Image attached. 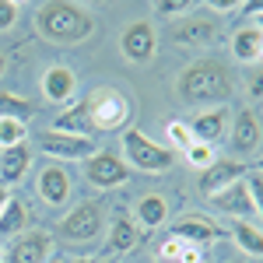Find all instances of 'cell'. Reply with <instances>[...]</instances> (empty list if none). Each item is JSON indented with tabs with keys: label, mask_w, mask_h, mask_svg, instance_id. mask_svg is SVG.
Returning a JSON list of instances; mask_svg holds the SVG:
<instances>
[{
	"label": "cell",
	"mask_w": 263,
	"mask_h": 263,
	"mask_svg": "<svg viewBox=\"0 0 263 263\" xmlns=\"http://www.w3.org/2000/svg\"><path fill=\"white\" fill-rule=\"evenodd\" d=\"M35 28L42 39L57 42V46H78L95 32V18L84 11L81 4H67V0H49L35 7Z\"/></svg>",
	"instance_id": "6da1fadb"
},
{
	"label": "cell",
	"mask_w": 263,
	"mask_h": 263,
	"mask_svg": "<svg viewBox=\"0 0 263 263\" xmlns=\"http://www.w3.org/2000/svg\"><path fill=\"white\" fill-rule=\"evenodd\" d=\"M232 70L224 67L218 57H203V60H193L186 70L179 74V95L193 105H221V102L232 99Z\"/></svg>",
	"instance_id": "7a4b0ae2"
},
{
	"label": "cell",
	"mask_w": 263,
	"mask_h": 263,
	"mask_svg": "<svg viewBox=\"0 0 263 263\" xmlns=\"http://www.w3.org/2000/svg\"><path fill=\"white\" fill-rule=\"evenodd\" d=\"M84 112H88V123H91V134H123L130 130V120H134V99L112 88V84H99L84 95Z\"/></svg>",
	"instance_id": "3957f363"
},
{
	"label": "cell",
	"mask_w": 263,
	"mask_h": 263,
	"mask_svg": "<svg viewBox=\"0 0 263 263\" xmlns=\"http://www.w3.org/2000/svg\"><path fill=\"white\" fill-rule=\"evenodd\" d=\"M123 151H126V162L130 168H141V172H168L176 165V151L165 147V144L147 141L141 130H123Z\"/></svg>",
	"instance_id": "277c9868"
},
{
	"label": "cell",
	"mask_w": 263,
	"mask_h": 263,
	"mask_svg": "<svg viewBox=\"0 0 263 263\" xmlns=\"http://www.w3.org/2000/svg\"><path fill=\"white\" fill-rule=\"evenodd\" d=\"M102 218H105L102 200H84L60 218L57 235H60L63 242H95L102 235Z\"/></svg>",
	"instance_id": "5b68a950"
},
{
	"label": "cell",
	"mask_w": 263,
	"mask_h": 263,
	"mask_svg": "<svg viewBox=\"0 0 263 263\" xmlns=\"http://www.w3.org/2000/svg\"><path fill=\"white\" fill-rule=\"evenodd\" d=\"M84 179L91 182L95 190H112V186H123L130 179V165L123 158H116L112 151H95L84 162Z\"/></svg>",
	"instance_id": "8992f818"
},
{
	"label": "cell",
	"mask_w": 263,
	"mask_h": 263,
	"mask_svg": "<svg viewBox=\"0 0 263 263\" xmlns=\"http://www.w3.org/2000/svg\"><path fill=\"white\" fill-rule=\"evenodd\" d=\"M172 239L203 249V246L218 242V239H228V232H224L214 218H207V214H182L179 221L172 224Z\"/></svg>",
	"instance_id": "52a82bcc"
},
{
	"label": "cell",
	"mask_w": 263,
	"mask_h": 263,
	"mask_svg": "<svg viewBox=\"0 0 263 263\" xmlns=\"http://www.w3.org/2000/svg\"><path fill=\"white\" fill-rule=\"evenodd\" d=\"M42 155L49 158H60V162H88L99 147H95V137H74V134H42Z\"/></svg>",
	"instance_id": "ba28073f"
},
{
	"label": "cell",
	"mask_w": 263,
	"mask_h": 263,
	"mask_svg": "<svg viewBox=\"0 0 263 263\" xmlns=\"http://www.w3.org/2000/svg\"><path fill=\"white\" fill-rule=\"evenodd\" d=\"M253 165L249 162H224V158H218V162H211L207 168L200 172V179H197V186H200V193L211 200L214 193H221V190H228L232 182L246 179V172H249Z\"/></svg>",
	"instance_id": "9c48e42d"
},
{
	"label": "cell",
	"mask_w": 263,
	"mask_h": 263,
	"mask_svg": "<svg viewBox=\"0 0 263 263\" xmlns=\"http://www.w3.org/2000/svg\"><path fill=\"white\" fill-rule=\"evenodd\" d=\"M53 249L49 232H21L14 242L4 249V263H46Z\"/></svg>",
	"instance_id": "30bf717a"
},
{
	"label": "cell",
	"mask_w": 263,
	"mask_h": 263,
	"mask_svg": "<svg viewBox=\"0 0 263 263\" xmlns=\"http://www.w3.org/2000/svg\"><path fill=\"white\" fill-rule=\"evenodd\" d=\"M155 46H158V35H155L151 21H134L120 39V49L130 63H147L155 57Z\"/></svg>",
	"instance_id": "8fae6325"
},
{
	"label": "cell",
	"mask_w": 263,
	"mask_h": 263,
	"mask_svg": "<svg viewBox=\"0 0 263 263\" xmlns=\"http://www.w3.org/2000/svg\"><path fill=\"white\" fill-rule=\"evenodd\" d=\"M263 141V130H260V120L246 109L239 112L235 120H232V130H228V147H232V155H239V158H249Z\"/></svg>",
	"instance_id": "7c38bea8"
},
{
	"label": "cell",
	"mask_w": 263,
	"mask_h": 263,
	"mask_svg": "<svg viewBox=\"0 0 263 263\" xmlns=\"http://www.w3.org/2000/svg\"><path fill=\"white\" fill-rule=\"evenodd\" d=\"M218 25L211 18H190V21H179L172 28V42L176 46H186V49H207L218 42Z\"/></svg>",
	"instance_id": "4fadbf2b"
},
{
	"label": "cell",
	"mask_w": 263,
	"mask_h": 263,
	"mask_svg": "<svg viewBox=\"0 0 263 263\" xmlns=\"http://www.w3.org/2000/svg\"><path fill=\"white\" fill-rule=\"evenodd\" d=\"M190 134L197 144H207V147H218L228 134V109L218 105V109H207L197 120H190Z\"/></svg>",
	"instance_id": "5bb4252c"
},
{
	"label": "cell",
	"mask_w": 263,
	"mask_h": 263,
	"mask_svg": "<svg viewBox=\"0 0 263 263\" xmlns=\"http://www.w3.org/2000/svg\"><path fill=\"white\" fill-rule=\"evenodd\" d=\"M211 203H214L218 211H224V214H235V221L256 218V211H253V197H249L246 179L232 182V186H228V190H221V193H214V197H211Z\"/></svg>",
	"instance_id": "9a60e30c"
},
{
	"label": "cell",
	"mask_w": 263,
	"mask_h": 263,
	"mask_svg": "<svg viewBox=\"0 0 263 263\" xmlns=\"http://www.w3.org/2000/svg\"><path fill=\"white\" fill-rule=\"evenodd\" d=\"M32 168V151L28 144H18V147H0V186L11 190L18 186Z\"/></svg>",
	"instance_id": "2e32d148"
},
{
	"label": "cell",
	"mask_w": 263,
	"mask_h": 263,
	"mask_svg": "<svg viewBox=\"0 0 263 263\" xmlns=\"http://www.w3.org/2000/svg\"><path fill=\"white\" fill-rule=\"evenodd\" d=\"M70 176H67V168L63 165H46L39 172V197L49 207H63V203L70 200Z\"/></svg>",
	"instance_id": "e0dca14e"
},
{
	"label": "cell",
	"mask_w": 263,
	"mask_h": 263,
	"mask_svg": "<svg viewBox=\"0 0 263 263\" xmlns=\"http://www.w3.org/2000/svg\"><path fill=\"white\" fill-rule=\"evenodd\" d=\"M74 91H78V78H74L70 67L57 63V67H49V70L42 74V95L49 102H70Z\"/></svg>",
	"instance_id": "ac0fdd59"
},
{
	"label": "cell",
	"mask_w": 263,
	"mask_h": 263,
	"mask_svg": "<svg viewBox=\"0 0 263 263\" xmlns=\"http://www.w3.org/2000/svg\"><path fill=\"white\" fill-rule=\"evenodd\" d=\"M141 239H144L141 224L134 221L130 214H120V218L112 221V232H109V249H112V253H134V249L141 246Z\"/></svg>",
	"instance_id": "d6986e66"
},
{
	"label": "cell",
	"mask_w": 263,
	"mask_h": 263,
	"mask_svg": "<svg viewBox=\"0 0 263 263\" xmlns=\"http://www.w3.org/2000/svg\"><path fill=\"white\" fill-rule=\"evenodd\" d=\"M165 218H168V203L158 193H144L141 200L134 203V221L141 228H162Z\"/></svg>",
	"instance_id": "ffe728a7"
},
{
	"label": "cell",
	"mask_w": 263,
	"mask_h": 263,
	"mask_svg": "<svg viewBox=\"0 0 263 263\" xmlns=\"http://www.w3.org/2000/svg\"><path fill=\"white\" fill-rule=\"evenodd\" d=\"M260 49H263V32L256 25H246V28H239V32L232 35V53H235V60L256 63L260 60Z\"/></svg>",
	"instance_id": "44dd1931"
},
{
	"label": "cell",
	"mask_w": 263,
	"mask_h": 263,
	"mask_svg": "<svg viewBox=\"0 0 263 263\" xmlns=\"http://www.w3.org/2000/svg\"><path fill=\"white\" fill-rule=\"evenodd\" d=\"M53 130L57 134H74V137H91V123H88V112H84V102L67 105L53 120Z\"/></svg>",
	"instance_id": "7402d4cb"
},
{
	"label": "cell",
	"mask_w": 263,
	"mask_h": 263,
	"mask_svg": "<svg viewBox=\"0 0 263 263\" xmlns=\"http://www.w3.org/2000/svg\"><path fill=\"white\" fill-rule=\"evenodd\" d=\"M25 224H28V207H25L14 193H11L7 207L0 211V239H18Z\"/></svg>",
	"instance_id": "603a6c76"
},
{
	"label": "cell",
	"mask_w": 263,
	"mask_h": 263,
	"mask_svg": "<svg viewBox=\"0 0 263 263\" xmlns=\"http://www.w3.org/2000/svg\"><path fill=\"white\" fill-rule=\"evenodd\" d=\"M228 235L239 242V249H242L246 256H253V260L263 256V228H256V224H249V221H232Z\"/></svg>",
	"instance_id": "cb8c5ba5"
},
{
	"label": "cell",
	"mask_w": 263,
	"mask_h": 263,
	"mask_svg": "<svg viewBox=\"0 0 263 263\" xmlns=\"http://www.w3.org/2000/svg\"><path fill=\"white\" fill-rule=\"evenodd\" d=\"M39 105H32L28 99L21 95H11V91H0V120H32Z\"/></svg>",
	"instance_id": "d4e9b609"
},
{
	"label": "cell",
	"mask_w": 263,
	"mask_h": 263,
	"mask_svg": "<svg viewBox=\"0 0 263 263\" xmlns=\"http://www.w3.org/2000/svg\"><path fill=\"white\" fill-rule=\"evenodd\" d=\"M165 134H168V144H172L176 151H182V155L197 144V141H193V134H190V123H182V120H168Z\"/></svg>",
	"instance_id": "484cf974"
},
{
	"label": "cell",
	"mask_w": 263,
	"mask_h": 263,
	"mask_svg": "<svg viewBox=\"0 0 263 263\" xmlns=\"http://www.w3.org/2000/svg\"><path fill=\"white\" fill-rule=\"evenodd\" d=\"M28 137V126L21 120H0V147H18Z\"/></svg>",
	"instance_id": "4316f807"
},
{
	"label": "cell",
	"mask_w": 263,
	"mask_h": 263,
	"mask_svg": "<svg viewBox=\"0 0 263 263\" xmlns=\"http://www.w3.org/2000/svg\"><path fill=\"white\" fill-rule=\"evenodd\" d=\"M246 186H249V197H253V211H256V218L263 221V172L249 168L246 172Z\"/></svg>",
	"instance_id": "83f0119b"
},
{
	"label": "cell",
	"mask_w": 263,
	"mask_h": 263,
	"mask_svg": "<svg viewBox=\"0 0 263 263\" xmlns=\"http://www.w3.org/2000/svg\"><path fill=\"white\" fill-rule=\"evenodd\" d=\"M186 162L190 165H197V168H207V165L211 162H218V158H214V147H207V144H193V147H190V151H186Z\"/></svg>",
	"instance_id": "f1b7e54d"
},
{
	"label": "cell",
	"mask_w": 263,
	"mask_h": 263,
	"mask_svg": "<svg viewBox=\"0 0 263 263\" xmlns=\"http://www.w3.org/2000/svg\"><path fill=\"white\" fill-rule=\"evenodd\" d=\"M190 7H193L190 0H162V4H158L155 11H158L162 18H179V14L186 18V11H190Z\"/></svg>",
	"instance_id": "f546056e"
},
{
	"label": "cell",
	"mask_w": 263,
	"mask_h": 263,
	"mask_svg": "<svg viewBox=\"0 0 263 263\" xmlns=\"http://www.w3.org/2000/svg\"><path fill=\"white\" fill-rule=\"evenodd\" d=\"M18 4L14 0H0V32H11L14 28V21H18Z\"/></svg>",
	"instance_id": "4dcf8cb0"
},
{
	"label": "cell",
	"mask_w": 263,
	"mask_h": 263,
	"mask_svg": "<svg viewBox=\"0 0 263 263\" xmlns=\"http://www.w3.org/2000/svg\"><path fill=\"white\" fill-rule=\"evenodd\" d=\"M179 253H182V242L168 235V239L158 246V263H179Z\"/></svg>",
	"instance_id": "1f68e13d"
},
{
	"label": "cell",
	"mask_w": 263,
	"mask_h": 263,
	"mask_svg": "<svg viewBox=\"0 0 263 263\" xmlns=\"http://www.w3.org/2000/svg\"><path fill=\"white\" fill-rule=\"evenodd\" d=\"M246 88H249V99L263 102V67H256L249 78H246Z\"/></svg>",
	"instance_id": "d6a6232c"
},
{
	"label": "cell",
	"mask_w": 263,
	"mask_h": 263,
	"mask_svg": "<svg viewBox=\"0 0 263 263\" xmlns=\"http://www.w3.org/2000/svg\"><path fill=\"white\" fill-rule=\"evenodd\" d=\"M179 263H203V249H197V246H186V242H182Z\"/></svg>",
	"instance_id": "836d02e7"
},
{
	"label": "cell",
	"mask_w": 263,
	"mask_h": 263,
	"mask_svg": "<svg viewBox=\"0 0 263 263\" xmlns=\"http://www.w3.org/2000/svg\"><path fill=\"white\" fill-rule=\"evenodd\" d=\"M7 200H11V190H4V186H0V211L7 207Z\"/></svg>",
	"instance_id": "e575fe53"
},
{
	"label": "cell",
	"mask_w": 263,
	"mask_h": 263,
	"mask_svg": "<svg viewBox=\"0 0 263 263\" xmlns=\"http://www.w3.org/2000/svg\"><path fill=\"white\" fill-rule=\"evenodd\" d=\"M67 263H99V260H91V256H74V260H67Z\"/></svg>",
	"instance_id": "d590c367"
},
{
	"label": "cell",
	"mask_w": 263,
	"mask_h": 263,
	"mask_svg": "<svg viewBox=\"0 0 263 263\" xmlns=\"http://www.w3.org/2000/svg\"><path fill=\"white\" fill-rule=\"evenodd\" d=\"M256 28H260V32H263V11H260V14H256Z\"/></svg>",
	"instance_id": "8d00e7d4"
},
{
	"label": "cell",
	"mask_w": 263,
	"mask_h": 263,
	"mask_svg": "<svg viewBox=\"0 0 263 263\" xmlns=\"http://www.w3.org/2000/svg\"><path fill=\"white\" fill-rule=\"evenodd\" d=\"M4 67H7V60H4V53H0V78H4Z\"/></svg>",
	"instance_id": "74e56055"
},
{
	"label": "cell",
	"mask_w": 263,
	"mask_h": 263,
	"mask_svg": "<svg viewBox=\"0 0 263 263\" xmlns=\"http://www.w3.org/2000/svg\"><path fill=\"white\" fill-rule=\"evenodd\" d=\"M253 168H256V172H263V158H260V162H253Z\"/></svg>",
	"instance_id": "f35d334b"
},
{
	"label": "cell",
	"mask_w": 263,
	"mask_h": 263,
	"mask_svg": "<svg viewBox=\"0 0 263 263\" xmlns=\"http://www.w3.org/2000/svg\"><path fill=\"white\" fill-rule=\"evenodd\" d=\"M0 263H4V246H0Z\"/></svg>",
	"instance_id": "ab89813d"
},
{
	"label": "cell",
	"mask_w": 263,
	"mask_h": 263,
	"mask_svg": "<svg viewBox=\"0 0 263 263\" xmlns=\"http://www.w3.org/2000/svg\"><path fill=\"white\" fill-rule=\"evenodd\" d=\"M228 263H242V260H228Z\"/></svg>",
	"instance_id": "60d3db41"
},
{
	"label": "cell",
	"mask_w": 263,
	"mask_h": 263,
	"mask_svg": "<svg viewBox=\"0 0 263 263\" xmlns=\"http://www.w3.org/2000/svg\"><path fill=\"white\" fill-rule=\"evenodd\" d=\"M99 263H112V260H99Z\"/></svg>",
	"instance_id": "b9f144b4"
}]
</instances>
